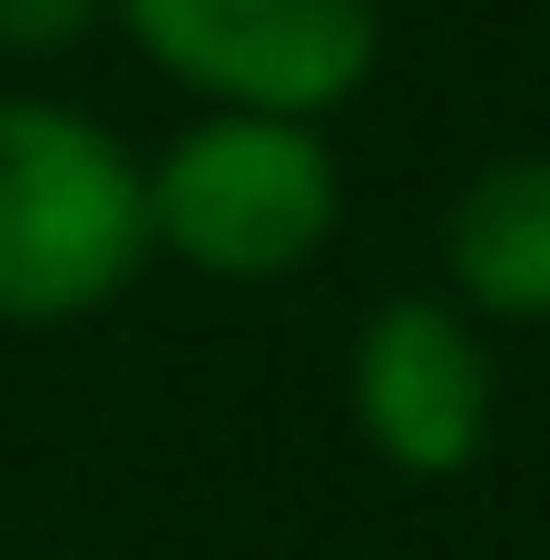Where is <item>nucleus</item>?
I'll list each match as a JSON object with an SVG mask.
<instances>
[{
  "label": "nucleus",
  "instance_id": "nucleus-2",
  "mask_svg": "<svg viewBox=\"0 0 550 560\" xmlns=\"http://www.w3.org/2000/svg\"><path fill=\"white\" fill-rule=\"evenodd\" d=\"M335 217H344V177L305 118L217 108L148 167V246L226 285L295 276L335 236Z\"/></svg>",
  "mask_w": 550,
  "mask_h": 560
},
{
  "label": "nucleus",
  "instance_id": "nucleus-1",
  "mask_svg": "<svg viewBox=\"0 0 550 560\" xmlns=\"http://www.w3.org/2000/svg\"><path fill=\"white\" fill-rule=\"evenodd\" d=\"M148 256V167L59 98H0V325L98 315Z\"/></svg>",
  "mask_w": 550,
  "mask_h": 560
},
{
  "label": "nucleus",
  "instance_id": "nucleus-4",
  "mask_svg": "<svg viewBox=\"0 0 550 560\" xmlns=\"http://www.w3.org/2000/svg\"><path fill=\"white\" fill-rule=\"evenodd\" d=\"M354 423L413 482L472 472V453L492 443V364H482L472 325L433 295L384 305L354 345Z\"/></svg>",
  "mask_w": 550,
  "mask_h": 560
},
{
  "label": "nucleus",
  "instance_id": "nucleus-3",
  "mask_svg": "<svg viewBox=\"0 0 550 560\" xmlns=\"http://www.w3.org/2000/svg\"><path fill=\"white\" fill-rule=\"evenodd\" d=\"M128 39L246 118H325L374 79L384 0H118Z\"/></svg>",
  "mask_w": 550,
  "mask_h": 560
},
{
  "label": "nucleus",
  "instance_id": "nucleus-5",
  "mask_svg": "<svg viewBox=\"0 0 550 560\" xmlns=\"http://www.w3.org/2000/svg\"><path fill=\"white\" fill-rule=\"evenodd\" d=\"M443 266L482 315L541 325L550 315V158H502L453 197Z\"/></svg>",
  "mask_w": 550,
  "mask_h": 560
},
{
  "label": "nucleus",
  "instance_id": "nucleus-6",
  "mask_svg": "<svg viewBox=\"0 0 550 560\" xmlns=\"http://www.w3.org/2000/svg\"><path fill=\"white\" fill-rule=\"evenodd\" d=\"M89 20H98V0H0V49L49 59V49H69Z\"/></svg>",
  "mask_w": 550,
  "mask_h": 560
}]
</instances>
